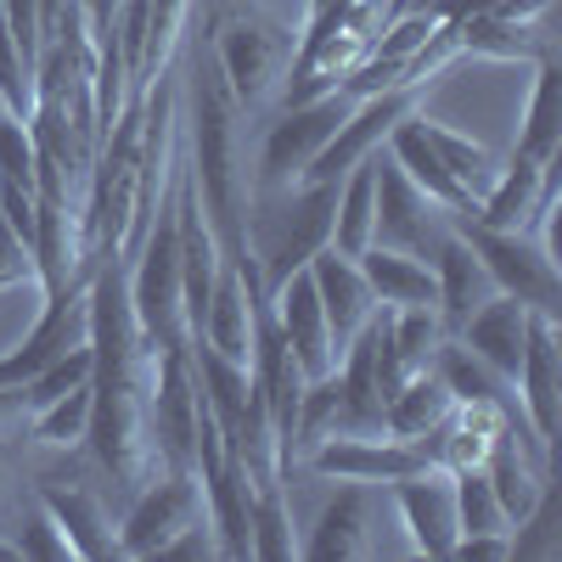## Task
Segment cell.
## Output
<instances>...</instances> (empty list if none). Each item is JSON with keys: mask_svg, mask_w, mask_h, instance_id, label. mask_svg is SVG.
<instances>
[{"mask_svg": "<svg viewBox=\"0 0 562 562\" xmlns=\"http://www.w3.org/2000/svg\"><path fill=\"white\" fill-rule=\"evenodd\" d=\"M243 108L231 102V90L214 68L209 40L198 34V52H192V79H186V124H192V175H198V192L209 209V225L220 237V254L243 270V281L265 299L259 288V270L248 254V209H254V175H248V153H243Z\"/></svg>", "mask_w": 562, "mask_h": 562, "instance_id": "cell-1", "label": "cell"}, {"mask_svg": "<svg viewBox=\"0 0 562 562\" xmlns=\"http://www.w3.org/2000/svg\"><path fill=\"white\" fill-rule=\"evenodd\" d=\"M203 40L214 52V68H220V79L231 90V102H237L243 113H259L276 90L288 85V68H293V52H299V34L276 12H265V0L231 12Z\"/></svg>", "mask_w": 562, "mask_h": 562, "instance_id": "cell-2", "label": "cell"}, {"mask_svg": "<svg viewBox=\"0 0 562 562\" xmlns=\"http://www.w3.org/2000/svg\"><path fill=\"white\" fill-rule=\"evenodd\" d=\"M450 220L461 231V243L490 270L495 293L518 299L524 310H540V315H562V265L529 231H495V225H479L473 214H450Z\"/></svg>", "mask_w": 562, "mask_h": 562, "instance_id": "cell-3", "label": "cell"}, {"mask_svg": "<svg viewBox=\"0 0 562 562\" xmlns=\"http://www.w3.org/2000/svg\"><path fill=\"white\" fill-rule=\"evenodd\" d=\"M349 113V97L344 90H326V97H310V102H288L276 113V124H265V140L254 153V198L259 192H288V186L304 180V169L315 164V153L333 140V130L344 124Z\"/></svg>", "mask_w": 562, "mask_h": 562, "instance_id": "cell-4", "label": "cell"}, {"mask_svg": "<svg viewBox=\"0 0 562 562\" xmlns=\"http://www.w3.org/2000/svg\"><path fill=\"white\" fill-rule=\"evenodd\" d=\"M192 524H209L198 467H164V473H153L147 484L135 490L130 512L119 518V557L147 562Z\"/></svg>", "mask_w": 562, "mask_h": 562, "instance_id": "cell-5", "label": "cell"}, {"mask_svg": "<svg viewBox=\"0 0 562 562\" xmlns=\"http://www.w3.org/2000/svg\"><path fill=\"white\" fill-rule=\"evenodd\" d=\"M416 102H422L416 85H394V90H378V97H355L344 124L333 130V140H326V147L315 153V164L304 169V180H344L355 164H366L383 147L400 119L416 113Z\"/></svg>", "mask_w": 562, "mask_h": 562, "instance_id": "cell-6", "label": "cell"}, {"mask_svg": "<svg viewBox=\"0 0 562 562\" xmlns=\"http://www.w3.org/2000/svg\"><path fill=\"white\" fill-rule=\"evenodd\" d=\"M304 467L315 479H338V484H371V490H389L394 479L428 467L422 445H405L394 434H333V439H315L304 450Z\"/></svg>", "mask_w": 562, "mask_h": 562, "instance_id": "cell-7", "label": "cell"}, {"mask_svg": "<svg viewBox=\"0 0 562 562\" xmlns=\"http://www.w3.org/2000/svg\"><path fill=\"white\" fill-rule=\"evenodd\" d=\"M383 495L394 501L400 524H405V546L416 557L450 562V546H456L461 524H456V495H450V473H445V467H434V461L416 467V473L394 479Z\"/></svg>", "mask_w": 562, "mask_h": 562, "instance_id": "cell-8", "label": "cell"}, {"mask_svg": "<svg viewBox=\"0 0 562 562\" xmlns=\"http://www.w3.org/2000/svg\"><path fill=\"white\" fill-rule=\"evenodd\" d=\"M445 225H450V214L422 198L416 186L405 180V169L378 147V225H371V243L428 259L434 243L445 237Z\"/></svg>", "mask_w": 562, "mask_h": 562, "instance_id": "cell-9", "label": "cell"}, {"mask_svg": "<svg viewBox=\"0 0 562 562\" xmlns=\"http://www.w3.org/2000/svg\"><path fill=\"white\" fill-rule=\"evenodd\" d=\"M265 310H270L281 344L293 349V360H299V371H304L310 383L326 378V371L338 366V344H333V333H326V310H321V299H315L310 270L281 276L276 288L265 293Z\"/></svg>", "mask_w": 562, "mask_h": 562, "instance_id": "cell-10", "label": "cell"}, {"mask_svg": "<svg viewBox=\"0 0 562 562\" xmlns=\"http://www.w3.org/2000/svg\"><path fill=\"white\" fill-rule=\"evenodd\" d=\"M518 405L529 416V428L540 445L557 450V422H562V338H557V315H529V338H524V366H518Z\"/></svg>", "mask_w": 562, "mask_h": 562, "instance_id": "cell-11", "label": "cell"}, {"mask_svg": "<svg viewBox=\"0 0 562 562\" xmlns=\"http://www.w3.org/2000/svg\"><path fill=\"white\" fill-rule=\"evenodd\" d=\"M259 310H265V299L243 281V270L231 265V259H220L214 293H209V304H203V321H198V333H192V338H203V344H209L214 355H225V360L248 366V360H254V326H259Z\"/></svg>", "mask_w": 562, "mask_h": 562, "instance_id": "cell-12", "label": "cell"}, {"mask_svg": "<svg viewBox=\"0 0 562 562\" xmlns=\"http://www.w3.org/2000/svg\"><path fill=\"white\" fill-rule=\"evenodd\" d=\"M310 281H315V299H321V310H326V333H333V344H338V355H344V344L360 333V326L378 315L383 304L371 299V288H366V276H360V265L349 259V254H338L333 243L326 248H315L310 254Z\"/></svg>", "mask_w": 562, "mask_h": 562, "instance_id": "cell-13", "label": "cell"}, {"mask_svg": "<svg viewBox=\"0 0 562 562\" xmlns=\"http://www.w3.org/2000/svg\"><path fill=\"white\" fill-rule=\"evenodd\" d=\"M34 495H40V506L57 518V529L68 535V546H74L79 562H108V557H119V524L108 518L102 495L90 490V484L45 479V484H34Z\"/></svg>", "mask_w": 562, "mask_h": 562, "instance_id": "cell-14", "label": "cell"}, {"mask_svg": "<svg viewBox=\"0 0 562 562\" xmlns=\"http://www.w3.org/2000/svg\"><path fill=\"white\" fill-rule=\"evenodd\" d=\"M529 315H535V310H524L518 299L495 293V299H484L473 315H467L450 338H461L467 349H473V355L495 371V378L518 383V366H524V338H529Z\"/></svg>", "mask_w": 562, "mask_h": 562, "instance_id": "cell-15", "label": "cell"}, {"mask_svg": "<svg viewBox=\"0 0 562 562\" xmlns=\"http://www.w3.org/2000/svg\"><path fill=\"white\" fill-rule=\"evenodd\" d=\"M428 270H434V304H439V315H445L450 333H456V326H461L467 315H473L484 299H495V281H490V270L479 265V254L461 243L456 220L445 225V237L434 243Z\"/></svg>", "mask_w": 562, "mask_h": 562, "instance_id": "cell-16", "label": "cell"}, {"mask_svg": "<svg viewBox=\"0 0 562 562\" xmlns=\"http://www.w3.org/2000/svg\"><path fill=\"white\" fill-rule=\"evenodd\" d=\"M371 551V484H344L326 512L315 518V529L299 540V557L310 562H349Z\"/></svg>", "mask_w": 562, "mask_h": 562, "instance_id": "cell-17", "label": "cell"}, {"mask_svg": "<svg viewBox=\"0 0 562 562\" xmlns=\"http://www.w3.org/2000/svg\"><path fill=\"white\" fill-rule=\"evenodd\" d=\"M383 153L405 169V180L416 186L428 203H439L445 214H473V198H467V186L439 164V153L428 147V135H422V124H416V113L411 119H400L394 130H389V140H383Z\"/></svg>", "mask_w": 562, "mask_h": 562, "instance_id": "cell-18", "label": "cell"}, {"mask_svg": "<svg viewBox=\"0 0 562 562\" xmlns=\"http://www.w3.org/2000/svg\"><path fill=\"white\" fill-rule=\"evenodd\" d=\"M551 169H557V158L551 164H529V158L512 153L495 169V180L484 186V198L473 203V220L479 225H495V231H524L529 214H535V203H540V192H546V180H551Z\"/></svg>", "mask_w": 562, "mask_h": 562, "instance_id": "cell-19", "label": "cell"}, {"mask_svg": "<svg viewBox=\"0 0 562 562\" xmlns=\"http://www.w3.org/2000/svg\"><path fill=\"white\" fill-rule=\"evenodd\" d=\"M512 153L529 158V164L562 158V68H557V57H540L535 63V85H529L524 124H518Z\"/></svg>", "mask_w": 562, "mask_h": 562, "instance_id": "cell-20", "label": "cell"}, {"mask_svg": "<svg viewBox=\"0 0 562 562\" xmlns=\"http://www.w3.org/2000/svg\"><path fill=\"white\" fill-rule=\"evenodd\" d=\"M450 394H445V383L434 378V366H422V371H411V378L383 400V434H394V439H405V445H422L439 422L450 416Z\"/></svg>", "mask_w": 562, "mask_h": 562, "instance_id": "cell-21", "label": "cell"}, {"mask_svg": "<svg viewBox=\"0 0 562 562\" xmlns=\"http://www.w3.org/2000/svg\"><path fill=\"white\" fill-rule=\"evenodd\" d=\"M355 265H360L371 299H378L383 310H400V304H434V270H428V259L371 243Z\"/></svg>", "mask_w": 562, "mask_h": 562, "instance_id": "cell-22", "label": "cell"}, {"mask_svg": "<svg viewBox=\"0 0 562 562\" xmlns=\"http://www.w3.org/2000/svg\"><path fill=\"white\" fill-rule=\"evenodd\" d=\"M371 225H378V153L355 164L338 180V203H333V248L360 259L371 248Z\"/></svg>", "mask_w": 562, "mask_h": 562, "instance_id": "cell-23", "label": "cell"}, {"mask_svg": "<svg viewBox=\"0 0 562 562\" xmlns=\"http://www.w3.org/2000/svg\"><path fill=\"white\" fill-rule=\"evenodd\" d=\"M416 124H422V135H428V147L439 153V164L467 186V198H484V186L495 180V153L484 147V140H473V135H467V130H450V124H439V119H428V113H416Z\"/></svg>", "mask_w": 562, "mask_h": 562, "instance_id": "cell-24", "label": "cell"}, {"mask_svg": "<svg viewBox=\"0 0 562 562\" xmlns=\"http://www.w3.org/2000/svg\"><path fill=\"white\" fill-rule=\"evenodd\" d=\"M293 495H288V479H270V484H254V512H248V535H254V557L265 562H288L299 557V535H293Z\"/></svg>", "mask_w": 562, "mask_h": 562, "instance_id": "cell-25", "label": "cell"}, {"mask_svg": "<svg viewBox=\"0 0 562 562\" xmlns=\"http://www.w3.org/2000/svg\"><path fill=\"white\" fill-rule=\"evenodd\" d=\"M23 434L45 450H85V434H90V383L57 394L52 405H40L23 416Z\"/></svg>", "mask_w": 562, "mask_h": 562, "instance_id": "cell-26", "label": "cell"}, {"mask_svg": "<svg viewBox=\"0 0 562 562\" xmlns=\"http://www.w3.org/2000/svg\"><path fill=\"white\" fill-rule=\"evenodd\" d=\"M512 540V562H546V557H562V501H557V479L540 490V501L524 512L518 524L506 529Z\"/></svg>", "mask_w": 562, "mask_h": 562, "instance_id": "cell-27", "label": "cell"}, {"mask_svg": "<svg viewBox=\"0 0 562 562\" xmlns=\"http://www.w3.org/2000/svg\"><path fill=\"white\" fill-rule=\"evenodd\" d=\"M12 546H18V557H23V562H74L68 535L57 529L52 512L40 506V495H29V501H23V518H18Z\"/></svg>", "mask_w": 562, "mask_h": 562, "instance_id": "cell-28", "label": "cell"}, {"mask_svg": "<svg viewBox=\"0 0 562 562\" xmlns=\"http://www.w3.org/2000/svg\"><path fill=\"white\" fill-rule=\"evenodd\" d=\"M40 293L45 299V288H40V270H34V254H29V243L18 237V231L0 220V293Z\"/></svg>", "mask_w": 562, "mask_h": 562, "instance_id": "cell-29", "label": "cell"}, {"mask_svg": "<svg viewBox=\"0 0 562 562\" xmlns=\"http://www.w3.org/2000/svg\"><path fill=\"white\" fill-rule=\"evenodd\" d=\"M214 557H220V540H214V529H209V524L180 529V535L158 551V562H214Z\"/></svg>", "mask_w": 562, "mask_h": 562, "instance_id": "cell-30", "label": "cell"}, {"mask_svg": "<svg viewBox=\"0 0 562 562\" xmlns=\"http://www.w3.org/2000/svg\"><path fill=\"white\" fill-rule=\"evenodd\" d=\"M450 557L456 562H512V540L506 535H456Z\"/></svg>", "mask_w": 562, "mask_h": 562, "instance_id": "cell-31", "label": "cell"}, {"mask_svg": "<svg viewBox=\"0 0 562 562\" xmlns=\"http://www.w3.org/2000/svg\"><path fill=\"white\" fill-rule=\"evenodd\" d=\"M243 7H254V0H192V18H198L203 34H209L214 23H225L231 12H243Z\"/></svg>", "mask_w": 562, "mask_h": 562, "instance_id": "cell-32", "label": "cell"}, {"mask_svg": "<svg viewBox=\"0 0 562 562\" xmlns=\"http://www.w3.org/2000/svg\"><path fill=\"white\" fill-rule=\"evenodd\" d=\"M12 484H18V445L12 434H0V506L12 501Z\"/></svg>", "mask_w": 562, "mask_h": 562, "instance_id": "cell-33", "label": "cell"}, {"mask_svg": "<svg viewBox=\"0 0 562 562\" xmlns=\"http://www.w3.org/2000/svg\"><path fill=\"white\" fill-rule=\"evenodd\" d=\"M333 7H344V0H304V18H321V12H333Z\"/></svg>", "mask_w": 562, "mask_h": 562, "instance_id": "cell-34", "label": "cell"}]
</instances>
